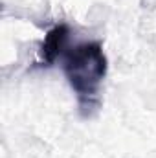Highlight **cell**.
Listing matches in <instances>:
<instances>
[{"label":"cell","instance_id":"2","mask_svg":"<svg viewBox=\"0 0 156 158\" xmlns=\"http://www.w3.org/2000/svg\"><path fill=\"white\" fill-rule=\"evenodd\" d=\"M68 35H70V30H68L66 24H57L46 33L44 42H42L39 52L40 66H51L57 61V57H61V53L64 52Z\"/></svg>","mask_w":156,"mask_h":158},{"label":"cell","instance_id":"1","mask_svg":"<svg viewBox=\"0 0 156 158\" xmlns=\"http://www.w3.org/2000/svg\"><path fill=\"white\" fill-rule=\"evenodd\" d=\"M109 70V61L99 42H83L63 57V72L83 109L97 105L99 88Z\"/></svg>","mask_w":156,"mask_h":158}]
</instances>
